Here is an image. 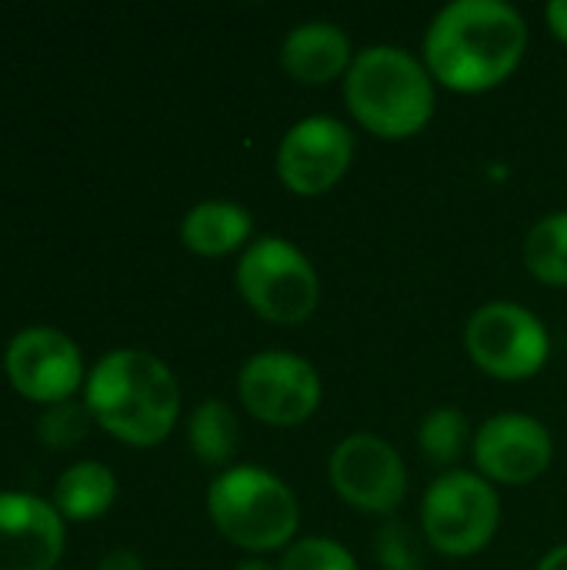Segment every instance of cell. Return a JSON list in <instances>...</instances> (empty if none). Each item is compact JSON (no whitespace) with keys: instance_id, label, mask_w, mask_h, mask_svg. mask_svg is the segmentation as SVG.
<instances>
[{"instance_id":"cell-1","label":"cell","mask_w":567,"mask_h":570,"mask_svg":"<svg viewBox=\"0 0 567 570\" xmlns=\"http://www.w3.org/2000/svg\"><path fill=\"white\" fill-rule=\"evenodd\" d=\"M528 50V23L505 0H454L424 33V67L438 87L485 94L501 87Z\"/></svg>"},{"instance_id":"cell-2","label":"cell","mask_w":567,"mask_h":570,"mask_svg":"<svg viewBox=\"0 0 567 570\" xmlns=\"http://www.w3.org/2000/svg\"><path fill=\"white\" fill-rule=\"evenodd\" d=\"M84 404L97 428L130 448H154L177 428L180 384L150 351H107L84 381Z\"/></svg>"},{"instance_id":"cell-3","label":"cell","mask_w":567,"mask_h":570,"mask_svg":"<svg viewBox=\"0 0 567 570\" xmlns=\"http://www.w3.org/2000/svg\"><path fill=\"white\" fill-rule=\"evenodd\" d=\"M341 83L358 127L381 140H408L421 134L438 107V83L424 60L394 43L358 50Z\"/></svg>"},{"instance_id":"cell-4","label":"cell","mask_w":567,"mask_h":570,"mask_svg":"<svg viewBox=\"0 0 567 570\" xmlns=\"http://www.w3.org/2000/svg\"><path fill=\"white\" fill-rule=\"evenodd\" d=\"M207 514L224 541L257 558L291 548L301 528L297 494L257 464L221 471L207 488Z\"/></svg>"},{"instance_id":"cell-5","label":"cell","mask_w":567,"mask_h":570,"mask_svg":"<svg viewBox=\"0 0 567 570\" xmlns=\"http://www.w3.org/2000/svg\"><path fill=\"white\" fill-rule=\"evenodd\" d=\"M241 301L267 324L297 327L321 304V277L304 250L267 234L247 244L234 267Z\"/></svg>"},{"instance_id":"cell-6","label":"cell","mask_w":567,"mask_h":570,"mask_svg":"<svg viewBox=\"0 0 567 570\" xmlns=\"http://www.w3.org/2000/svg\"><path fill=\"white\" fill-rule=\"evenodd\" d=\"M501 528V501L478 471H448L421 498V534L444 558L481 554Z\"/></svg>"},{"instance_id":"cell-7","label":"cell","mask_w":567,"mask_h":570,"mask_svg":"<svg viewBox=\"0 0 567 570\" xmlns=\"http://www.w3.org/2000/svg\"><path fill=\"white\" fill-rule=\"evenodd\" d=\"M465 347L478 371L495 381H531L551 357V334L545 321L525 304H481L465 327Z\"/></svg>"},{"instance_id":"cell-8","label":"cell","mask_w":567,"mask_h":570,"mask_svg":"<svg viewBox=\"0 0 567 570\" xmlns=\"http://www.w3.org/2000/svg\"><path fill=\"white\" fill-rule=\"evenodd\" d=\"M324 384L317 367L287 351H261L244 361L237 374V401L244 411L271 428H297L321 407Z\"/></svg>"},{"instance_id":"cell-9","label":"cell","mask_w":567,"mask_h":570,"mask_svg":"<svg viewBox=\"0 0 567 570\" xmlns=\"http://www.w3.org/2000/svg\"><path fill=\"white\" fill-rule=\"evenodd\" d=\"M328 478L334 494L361 511L391 518L408 494V464L404 458L378 434H348L328 461Z\"/></svg>"},{"instance_id":"cell-10","label":"cell","mask_w":567,"mask_h":570,"mask_svg":"<svg viewBox=\"0 0 567 570\" xmlns=\"http://www.w3.org/2000/svg\"><path fill=\"white\" fill-rule=\"evenodd\" d=\"M358 154L351 127L338 117L314 114L297 120L277 147V177L297 197H321L334 190Z\"/></svg>"},{"instance_id":"cell-11","label":"cell","mask_w":567,"mask_h":570,"mask_svg":"<svg viewBox=\"0 0 567 570\" xmlns=\"http://www.w3.org/2000/svg\"><path fill=\"white\" fill-rule=\"evenodd\" d=\"M3 374L20 397L40 407L70 401L87 381L80 347L57 327L17 331L3 351Z\"/></svg>"},{"instance_id":"cell-12","label":"cell","mask_w":567,"mask_h":570,"mask_svg":"<svg viewBox=\"0 0 567 570\" xmlns=\"http://www.w3.org/2000/svg\"><path fill=\"white\" fill-rule=\"evenodd\" d=\"M471 458L485 481L505 488H525L551 468L555 441L538 417L505 411L488 417L475 431Z\"/></svg>"},{"instance_id":"cell-13","label":"cell","mask_w":567,"mask_h":570,"mask_svg":"<svg viewBox=\"0 0 567 570\" xmlns=\"http://www.w3.org/2000/svg\"><path fill=\"white\" fill-rule=\"evenodd\" d=\"M63 518L53 501L0 491V570H53L63 558Z\"/></svg>"},{"instance_id":"cell-14","label":"cell","mask_w":567,"mask_h":570,"mask_svg":"<svg viewBox=\"0 0 567 570\" xmlns=\"http://www.w3.org/2000/svg\"><path fill=\"white\" fill-rule=\"evenodd\" d=\"M351 37L331 20H304L287 30L281 43V67L291 80L304 87H324L344 80L354 60Z\"/></svg>"},{"instance_id":"cell-15","label":"cell","mask_w":567,"mask_h":570,"mask_svg":"<svg viewBox=\"0 0 567 570\" xmlns=\"http://www.w3.org/2000/svg\"><path fill=\"white\" fill-rule=\"evenodd\" d=\"M180 240L197 257H227L254 240V217L234 200H201L180 220Z\"/></svg>"},{"instance_id":"cell-16","label":"cell","mask_w":567,"mask_h":570,"mask_svg":"<svg viewBox=\"0 0 567 570\" xmlns=\"http://www.w3.org/2000/svg\"><path fill=\"white\" fill-rule=\"evenodd\" d=\"M117 501V474L100 461H77L53 484V508L63 521L84 524L104 518Z\"/></svg>"},{"instance_id":"cell-17","label":"cell","mask_w":567,"mask_h":570,"mask_svg":"<svg viewBox=\"0 0 567 570\" xmlns=\"http://www.w3.org/2000/svg\"><path fill=\"white\" fill-rule=\"evenodd\" d=\"M187 444L207 468H224L241 448V421L227 401L204 397L187 421Z\"/></svg>"},{"instance_id":"cell-18","label":"cell","mask_w":567,"mask_h":570,"mask_svg":"<svg viewBox=\"0 0 567 570\" xmlns=\"http://www.w3.org/2000/svg\"><path fill=\"white\" fill-rule=\"evenodd\" d=\"M475 434H471V421L465 411L458 407H434L431 414H424L421 428H418V451L428 464L441 468L444 474L454 471V464L471 451Z\"/></svg>"},{"instance_id":"cell-19","label":"cell","mask_w":567,"mask_h":570,"mask_svg":"<svg viewBox=\"0 0 567 570\" xmlns=\"http://www.w3.org/2000/svg\"><path fill=\"white\" fill-rule=\"evenodd\" d=\"M525 267L548 287H567V210L545 214L525 237Z\"/></svg>"},{"instance_id":"cell-20","label":"cell","mask_w":567,"mask_h":570,"mask_svg":"<svg viewBox=\"0 0 567 570\" xmlns=\"http://www.w3.org/2000/svg\"><path fill=\"white\" fill-rule=\"evenodd\" d=\"M424 534L408 521L388 518L374 534V558L381 570H424Z\"/></svg>"},{"instance_id":"cell-21","label":"cell","mask_w":567,"mask_h":570,"mask_svg":"<svg viewBox=\"0 0 567 570\" xmlns=\"http://www.w3.org/2000/svg\"><path fill=\"white\" fill-rule=\"evenodd\" d=\"M90 424H94V417H90L87 404L70 397L53 407H43V414L37 421V438L50 451H67V448H77L90 434Z\"/></svg>"},{"instance_id":"cell-22","label":"cell","mask_w":567,"mask_h":570,"mask_svg":"<svg viewBox=\"0 0 567 570\" xmlns=\"http://www.w3.org/2000/svg\"><path fill=\"white\" fill-rule=\"evenodd\" d=\"M277 570H358L354 554L334 538H297L284 548Z\"/></svg>"},{"instance_id":"cell-23","label":"cell","mask_w":567,"mask_h":570,"mask_svg":"<svg viewBox=\"0 0 567 570\" xmlns=\"http://www.w3.org/2000/svg\"><path fill=\"white\" fill-rule=\"evenodd\" d=\"M97 570H144V561H140V554L130 551V548H114V551H107V554L100 558Z\"/></svg>"},{"instance_id":"cell-24","label":"cell","mask_w":567,"mask_h":570,"mask_svg":"<svg viewBox=\"0 0 567 570\" xmlns=\"http://www.w3.org/2000/svg\"><path fill=\"white\" fill-rule=\"evenodd\" d=\"M545 20H548V30L567 43V0H555V3H548L545 7Z\"/></svg>"},{"instance_id":"cell-25","label":"cell","mask_w":567,"mask_h":570,"mask_svg":"<svg viewBox=\"0 0 567 570\" xmlns=\"http://www.w3.org/2000/svg\"><path fill=\"white\" fill-rule=\"evenodd\" d=\"M535 570H567V544H558L555 551H548Z\"/></svg>"},{"instance_id":"cell-26","label":"cell","mask_w":567,"mask_h":570,"mask_svg":"<svg viewBox=\"0 0 567 570\" xmlns=\"http://www.w3.org/2000/svg\"><path fill=\"white\" fill-rule=\"evenodd\" d=\"M234 570H277V564H271L267 558H257V554H251V558H244V561H237Z\"/></svg>"}]
</instances>
